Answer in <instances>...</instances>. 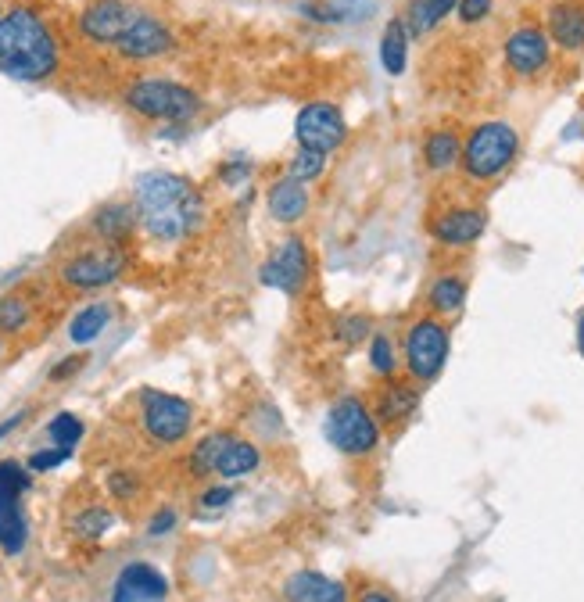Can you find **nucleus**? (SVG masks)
Instances as JSON below:
<instances>
[{
  "mask_svg": "<svg viewBox=\"0 0 584 602\" xmlns=\"http://www.w3.org/2000/svg\"><path fill=\"white\" fill-rule=\"evenodd\" d=\"M294 140H298V147H309L319 155H334L337 147H344V140H348V122H344L337 104L312 101L294 119Z\"/></svg>",
  "mask_w": 584,
  "mask_h": 602,
  "instance_id": "nucleus-12",
  "label": "nucleus"
},
{
  "mask_svg": "<svg viewBox=\"0 0 584 602\" xmlns=\"http://www.w3.org/2000/svg\"><path fill=\"white\" fill-rule=\"evenodd\" d=\"M409 26L405 18H391L384 26V36H380V65H384L387 76H402L405 65H409Z\"/></svg>",
  "mask_w": 584,
  "mask_h": 602,
  "instance_id": "nucleus-26",
  "label": "nucleus"
},
{
  "mask_svg": "<svg viewBox=\"0 0 584 602\" xmlns=\"http://www.w3.org/2000/svg\"><path fill=\"white\" fill-rule=\"evenodd\" d=\"M133 205L140 212V226L151 241L176 244L187 241L190 233H198L205 223V198L201 190L180 176V172H144L133 183Z\"/></svg>",
  "mask_w": 584,
  "mask_h": 602,
  "instance_id": "nucleus-1",
  "label": "nucleus"
},
{
  "mask_svg": "<svg viewBox=\"0 0 584 602\" xmlns=\"http://www.w3.org/2000/svg\"><path fill=\"white\" fill-rule=\"evenodd\" d=\"M380 420L373 416V405L362 402L359 395H344L330 405L327 420H323V438L348 459H366L380 448Z\"/></svg>",
  "mask_w": 584,
  "mask_h": 602,
  "instance_id": "nucleus-4",
  "label": "nucleus"
},
{
  "mask_svg": "<svg viewBox=\"0 0 584 602\" xmlns=\"http://www.w3.org/2000/svg\"><path fill=\"white\" fill-rule=\"evenodd\" d=\"M545 33H549L552 47L567 54L584 51V4L581 0H556L549 4V15H545Z\"/></svg>",
  "mask_w": 584,
  "mask_h": 602,
  "instance_id": "nucleus-19",
  "label": "nucleus"
},
{
  "mask_svg": "<svg viewBox=\"0 0 584 602\" xmlns=\"http://www.w3.org/2000/svg\"><path fill=\"white\" fill-rule=\"evenodd\" d=\"M309 187L298 180H291V176H284V180H276L273 187L266 190V208L269 215H273L276 223H284V226H294L301 223L305 215H309Z\"/></svg>",
  "mask_w": 584,
  "mask_h": 602,
  "instance_id": "nucleus-22",
  "label": "nucleus"
},
{
  "mask_svg": "<svg viewBox=\"0 0 584 602\" xmlns=\"http://www.w3.org/2000/svg\"><path fill=\"white\" fill-rule=\"evenodd\" d=\"M108 488H112L115 499H133V495H137V477L129 470H115L112 477H108Z\"/></svg>",
  "mask_w": 584,
  "mask_h": 602,
  "instance_id": "nucleus-39",
  "label": "nucleus"
},
{
  "mask_svg": "<svg viewBox=\"0 0 584 602\" xmlns=\"http://www.w3.org/2000/svg\"><path fill=\"white\" fill-rule=\"evenodd\" d=\"M126 273V251L119 244H101V248H86L79 255L65 258L58 269L61 284L72 291H101L115 284Z\"/></svg>",
  "mask_w": 584,
  "mask_h": 602,
  "instance_id": "nucleus-10",
  "label": "nucleus"
},
{
  "mask_svg": "<svg viewBox=\"0 0 584 602\" xmlns=\"http://www.w3.org/2000/svg\"><path fill=\"white\" fill-rule=\"evenodd\" d=\"M373 337V319L366 312H344L334 319V341H341L344 348H355V344L370 341Z\"/></svg>",
  "mask_w": 584,
  "mask_h": 602,
  "instance_id": "nucleus-31",
  "label": "nucleus"
},
{
  "mask_svg": "<svg viewBox=\"0 0 584 602\" xmlns=\"http://www.w3.org/2000/svg\"><path fill=\"white\" fill-rule=\"evenodd\" d=\"M33 470L22 466L18 459H0V552L18 556L29 542V520H26V499Z\"/></svg>",
  "mask_w": 584,
  "mask_h": 602,
  "instance_id": "nucleus-8",
  "label": "nucleus"
},
{
  "mask_svg": "<svg viewBox=\"0 0 584 602\" xmlns=\"http://www.w3.org/2000/svg\"><path fill=\"white\" fill-rule=\"evenodd\" d=\"M172 527H176V513H172V509H158V513L151 516V524H147V534H151V538H162Z\"/></svg>",
  "mask_w": 584,
  "mask_h": 602,
  "instance_id": "nucleus-40",
  "label": "nucleus"
},
{
  "mask_svg": "<svg viewBox=\"0 0 584 602\" xmlns=\"http://www.w3.org/2000/svg\"><path fill=\"white\" fill-rule=\"evenodd\" d=\"M172 47H176V36H172V29L165 26L162 18L147 15V11H140L137 22H133V26L126 29V36L115 43V51H119L122 58H129V61L162 58V54H169Z\"/></svg>",
  "mask_w": 584,
  "mask_h": 602,
  "instance_id": "nucleus-16",
  "label": "nucleus"
},
{
  "mask_svg": "<svg viewBox=\"0 0 584 602\" xmlns=\"http://www.w3.org/2000/svg\"><path fill=\"white\" fill-rule=\"evenodd\" d=\"M352 602H402L398 599L391 588H384V585H370V588H362L359 595H355Z\"/></svg>",
  "mask_w": 584,
  "mask_h": 602,
  "instance_id": "nucleus-41",
  "label": "nucleus"
},
{
  "mask_svg": "<svg viewBox=\"0 0 584 602\" xmlns=\"http://www.w3.org/2000/svg\"><path fill=\"white\" fill-rule=\"evenodd\" d=\"M140 427L155 445H180L194 427V405L180 395L158 391V387H144L140 391Z\"/></svg>",
  "mask_w": 584,
  "mask_h": 602,
  "instance_id": "nucleus-9",
  "label": "nucleus"
},
{
  "mask_svg": "<svg viewBox=\"0 0 584 602\" xmlns=\"http://www.w3.org/2000/svg\"><path fill=\"white\" fill-rule=\"evenodd\" d=\"M262 466V448L255 441L241 438V434H230V430H219V434H208L194 445L190 452V470L198 477H223V481H244Z\"/></svg>",
  "mask_w": 584,
  "mask_h": 602,
  "instance_id": "nucleus-6",
  "label": "nucleus"
},
{
  "mask_svg": "<svg viewBox=\"0 0 584 602\" xmlns=\"http://www.w3.org/2000/svg\"><path fill=\"white\" fill-rule=\"evenodd\" d=\"M248 176H251V162H248V158H241V155L226 158L223 169H219V180H223L226 187H241Z\"/></svg>",
  "mask_w": 584,
  "mask_h": 602,
  "instance_id": "nucleus-37",
  "label": "nucleus"
},
{
  "mask_svg": "<svg viewBox=\"0 0 584 602\" xmlns=\"http://www.w3.org/2000/svg\"><path fill=\"white\" fill-rule=\"evenodd\" d=\"M502 54H506V65L513 76L534 79L552 65V40L542 26H516L506 36Z\"/></svg>",
  "mask_w": 584,
  "mask_h": 602,
  "instance_id": "nucleus-13",
  "label": "nucleus"
},
{
  "mask_svg": "<svg viewBox=\"0 0 584 602\" xmlns=\"http://www.w3.org/2000/svg\"><path fill=\"white\" fill-rule=\"evenodd\" d=\"M83 362H86V355H69L65 362H58L51 370V380H65V377H72V373H79L83 370Z\"/></svg>",
  "mask_w": 584,
  "mask_h": 602,
  "instance_id": "nucleus-42",
  "label": "nucleus"
},
{
  "mask_svg": "<svg viewBox=\"0 0 584 602\" xmlns=\"http://www.w3.org/2000/svg\"><path fill=\"white\" fill-rule=\"evenodd\" d=\"M284 602H352L348 585L319 570H298L284 581Z\"/></svg>",
  "mask_w": 584,
  "mask_h": 602,
  "instance_id": "nucleus-20",
  "label": "nucleus"
},
{
  "mask_svg": "<svg viewBox=\"0 0 584 602\" xmlns=\"http://www.w3.org/2000/svg\"><path fill=\"white\" fill-rule=\"evenodd\" d=\"M72 452L76 448H65V445H54V448H40V452H33L29 456V470L33 473H51V470H58L61 463H69L72 459Z\"/></svg>",
  "mask_w": 584,
  "mask_h": 602,
  "instance_id": "nucleus-35",
  "label": "nucleus"
},
{
  "mask_svg": "<svg viewBox=\"0 0 584 602\" xmlns=\"http://www.w3.org/2000/svg\"><path fill=\"white\" fill-rule=\"evenodd\" d=\"M377 0H309L301 4V15L309 22H323V26H344V22H359L370 18Z\"/></svg>",
  "mask_w": 584,
  "mask_h": 602,
  "instance_id": "nucleus-24",
  "label": "nucleus"
},
{
  "mask_svg": "<svg viewBox=\"0 0 584 602\" xmlns=\"http://www.w3.org/2000/svg\"><path fill=\"white\" fill-rule=\"evenodd\" d=\"M0 18H4V15H0Z\"/></svg>",
  "mask_w": 584,
  "mask_h": 602,
  "instance_id": "nucleus-46",
  "label": "nucleus"
},
{
  "mask_svg": "<svg viewBox=\"0 0 584 602\" xmlns=\"http://www.w3.org/2000/svg\"><path fill=\"white\" fill-rule=\"evenodd\" d=\"M0 352H4V344H0Z\"/></svg>",
  "mask_w": 584,
  "mask_h": 602,
  "instance_id": "nucleus-45",
  "label": "nucleus"
},
{
  "mask_svg": "<svg viewBox=\"0 0 584 602\" xmlns=\"http://www.w3.org/2000/svg\"><path fill=\"white\" fill-rule=\"evenodd\" d=\"M416 409H420V384L416 380H384V387L377 391L373 398V416L380 420V427H405V423L413 420Z\"/></svg>",
  "mask_w": 584,
  "mask_h": 602,
  "instance_id": "nucleus-18",
  "label": "nucleus"
},
{
  "mask_svg": "<svg viewBox=\"0 0 584 602\" xmlns=\"http://www.w3.org/2000/svg\"><path fill=\"white\" fill-rule=\"evenodd\" d=\"M258 280H262L266 287H273V291L287 294V298L305 294V287H309V280H312L309 244L301 241V237H284V241L269 251L266 262H262Z\"/></svg>",
  "mask_w": 584,
  "mask_h": 602,
  "instance_id": "nucleus-11",
  "label": "nucleus"
},
{
  "mask_svg": "<svg viewBox=\"0 0 584 602\" xmlns=\"http://www.w3.org/2000/svg\"><path fill=\"white\" fill-rule=\"evenodd\" d=\"M452 352V330L438 316H416L402 334V370L416 384H434L448 366Z\"/></svg>",
  "mask_w": 584,
  "mask_h": 602,
  "instance_id": "nucleus-5",
  "label": "nucleus"
},
{
  "mask_svg": "<svg viewBox=\"0 0 584 602\" xmlns=\"http://www.w3.org/2000/svg\"><path fill=\"white\" fill-rule=\"evenodd\" d=\"M459 8V0H409V8H405V26H409V36H423L430 33L434 26H441L452 11Z\"/></svg>",
  "mask_w": 584,
  "mask_h": 602,
  "instance_id": "nucleus-27",
  "label": "nucleus"
},
{
  "mask_svg": "<svg viewBox=\"0 0 584 602\" xmlns=\"http://www.w3.org/2000/svg\"><path fill=\"white\" fill-rule=\"evenodd\" d=\"M112 524H115V516L108 513V509L90 506V509H83L76 520H72V534H76V538H83V542H97V538H104V534L112 531Z\"/></svg>",
  "mask_w": 584,
  "mask_h": 602,
  "instance_id": "nucleus-32",
  "label": "nucleus"
},
{
  "mask_svg": "<svg viewBox=\"0 0 584 602\" xmlns=\"http://www.w3.org/2000/svg\"><path fill=\"white\" fill-rule=\"evenodd\" d=\"M574 337H577V352L584 355V309L577 312V327H574Z\"/></svg>",
  "mask_w": 584,
  "mask_h": 602,
  "instance_id": "nucleus-44",
  "label": "nucleus"
},
{
  "mask_svg": "<svg viewBox=\"0 0 584 602\" xmlns=\"http://www.w3.org/2000/svg\"><path fill=\"white\" fill-rule=\"evenodd\" d=\"M466 298H470V280L463 273H438L430 280L427 294H423V305H427L430 316L452 319L463 312Z\"/></svg>",
  "mask_w": 584,
  "mask_h": 602,
  "instance_id": "nucleus-21",
  "label": "nucleus"
},
{
  "mask_svg": "<svg viewBox=\"0 0 584 602\" xmlns=\"http://www.w3.org/2000/svg\"><path fill=\"white\" fill-rule=\"evenodd\" d=\"M58 69V40L36 11L11 8L0 18V72L22 83H40Z\"/></svg>",
  "mask_w": 584,
  "mask_h": 602,
  "instance_id": "nucleus-2",
  "label": "nucleus"
},
{
  "mask_svg": "<svg viewBox=\"0 0 584 602\" xmlns=\"http://www.w3.org/2000/svg\"><path fill=\"white\" fill-rule=\"evenodd\" d=\"M327 172V155H319V151H309V147H298V155L291 158V165H287V176L298 183H316L319 176Z\"/></svg>",
  "mask_w": 584,
  "mask_h": 602,
  "instance_id": "nucleus-33",
  "label": "nucleus"
},
{
  "mask_svg": "<svg viewBox=\"0 0 584 602\" xmlns=\"http://www.w3.org/2000/svg\"><path fill=\"white\" fill-rule=\"evenodd\" d=\"M33 323V301L26 294H4L0 298V334H22Z\"/></svg>",
  "mask_w": 584,
  "mask_h": 602,
  "instance_id": "nucleus-30",
  "label": "nucleus"
},
{
  "mask_svg": "<svg viewBox=\"0 0 584 602\" xmlns=\"http://www.w3.org/2000/svg\"><path fill=\"white\" fill-rule=\"evenodd\" d=\"M83 434H86V427H83V420H79L76 413H58L51 423H47V438H51L54 445L76 448Z\"/></svg>",
  "mask_w": 584,
  "mask_h": 602,
  "instance_id": "nucleus-34",
  "label": "nucleus"
},
{
  "mask_svg": "<svg viewBox=\"0 0 584 602\" xmlns=\"http://www.w3.org/2000/svg\"><path fill=\"white\" fill-rule=\"evenodd\" d=\"M169 599V577L158 567L137 559L119 570L112 585V602H165Z\"/></svg>",
  "mask_w": 584,
  "mask_h": 602,
  "instance_id": "nucleus-17",
  "label": "nucleus"
},
{
  "mask_svg": "<svg viewBox=\"0 0 584 602\" xmlns=\"http://www.w3.org/2000/svg\"><path fill=\"white\" fill-rule=\"evenodd\" d=\"M140 11L126 0H94L86 4L83 15H79V33L90 43H104V47H115V43L126 36V29L137 22Z\"/></svg>",
  "mask_w": 584,
  "mask_h": 602,
  "instance_id": "nucleus-14",
  "label": "nucleus"
},
{
  "mask_svg": "<svg viewBox=\"0 0 584 602\" xmlns=\"http://www.w3.org/2000/svg\"><path fill=\"white\" fill-rule=\"evenodd\" d=\"M126 108L155 122H190L201 112V97L172 79H137L126 90Z\"/></svg>",
  "mask_w": 584,
  "mask_h": 602,
  "instance_id": "nucleus-7",
  "label": "nucleus"
},
{
  "mask_svg": "<svg viewBox=\"0 0 584 602\" xmlns=\"http://www.w3.org/2000/svg\"><path fill=\"white\" fill-rule=\"evenodd\" d=\"M463 158V140L456 129H430L423 137V165L430 172H448L456 169Z\"/></svg>",
  "mask_w": 584,
  "mask_h": 602,
  "instance_id": "nucleus-25",
  "label": "nucleus"
},
{
  "mask_svg": "<svg viewBox=\"0 0 584 602\" xmlns=\"http://www.w3.org/2000/svg\"><path fill=\"white\" fill-rule=\"evenodd\" d=\"M26 416H29V409H18V413H15V416H8V420L0 423V441L8 438L11 430H18V427H22V423H26Z\"/></svg>",
  "mask_w": 584,
  "mask_h": 602,
  "instance_id": "nucleus-43",
  "label": "nucleus"
},
{
  "mask_svg": "<svg viewBox=\"0 0 584 602\" xmlns=\"http://www.w3.org/2000/svg\"><path fill=\"white\" fill-rule=\"evenodd\" d=\"M520 158V133L509 122L491 119L481 126L470 129V137L463 140V165L466 180L473 183H491L499 180L502 172H509V165Z\"/></svg>",
  "mask_w": 584,
  "mask_h": 602,
  "instance_id": "nucleus-3",
  "label": "nucleus"
},
{
  "mask_svg": "<svg viewBox=\"0 0 584 602\" xmlns=\"http://www.w3.org/2000/svg\"><path fill=\"white\" fill-rule=\"evenodd\" d=\"M108 323H112V305L108 301H94V305H86V309H79L76 316H72L69 323V337L72 344H90L97 341V337L108 330Z\"/></svg>",
  "mask_w": 584,
  "mask_h": 602,
  "instance_id": "nucleus-29",
  "label": "nucleus"
},
{
  "mask_svg": "<svg viewBox=\"0 0 584 602\" xmlns=\"http://www.w3.org/2000/svg\"><path fill=\"white\" fill-rule=\"evenodd\" d=\"M491 8H495V0H459L456 15L463 26H477V22H484L491 15Z\"/></svg>",
  "mask_w": 584,
  "mask_h": 602,
  "instance_id": "nucleus-36",
  "label": "nucleus"
},
{
  "mask_svg": "<svg viewBox=\"0 0 584 602\" xmlns=\"http://www.w3.org/2000/svg\"><path fill=\"white\" fill-rule=\"evenodd\" d=\"M233 499H237V488H230V484H215V488H208L205 495H201V506L205 509H226Z\"/></svg>",
  "mask_w": 584,
  "mask_h": 602,
  "instance_id": "nucleus-38",
  "label": "nucleus"
},
{
  "mask_svg": "<svg viewBox=\"0 0 584 602\" xmlns=\"http://www.w3.org/2000/svg\"><path fill=\"white\" fill-rule=\"evenodd\" d=\"M366 359H370L373 377L380 380L398 377V370H402V348H398L395 337L387 334V330H373V337L366 341Z\"/></svg>",
  "mask_w": 584,
  "mask_h": 602,
  "instance_id": "nucleus-28",
  "label": "nucleus"
},
{
  "mask_svg": "<svg viewBox=\"0 0 584 602\" xmlns=\"http://www.w3.org/2000/svg\"><path fill=\"white\" fill-rule=\"evenodd\" d=\"M484 230H488V212L477 205H456V208H445L430 219V237L441 244V248H473V244L481 241Z\"/></svg>",
  "mask_w": 584,
  "mask_h": 602,
  "instance_id": "nucleus-15",
  "label": "nucleus"
},
{
  "mask_svg": "<svg viewBox=\"0 0 584 602\" xmlns=\"http://www.w3.org/2000/svg\"><path fill=\"white\" fill-rule=\"evenodd\" d=\"M137 223H140L137 205H126V201H108L90 219V226H94V233L104 244H122L129 233L137 230Z\"/></svg>",
  "mask_w": 584,
  "mask_h": 602,
  "instance_id": "nucleus-23",
  "label": "nucleus"
}]
</instances>
